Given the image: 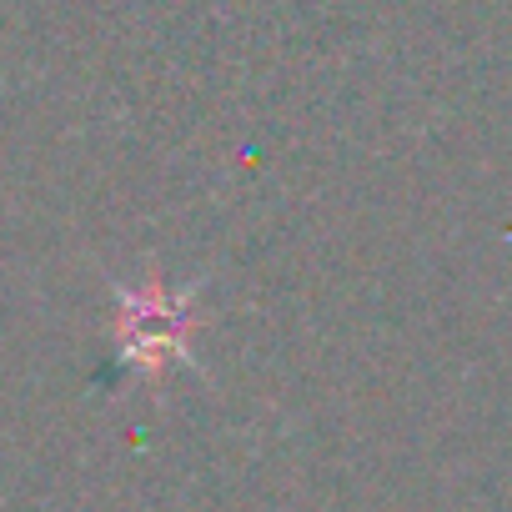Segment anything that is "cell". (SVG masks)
<instances>
[{
  "label": "cell",
  "instance_id": "1",
  "mask_svg": "<svg viewBox=\"0 0 512 512\" xmlns=\"http://www.w3.org/2000/svg\"><path fill=\"white\" fill-rule=\"evenodd\" d=\"M196 287H116V362L131 372H166L191 362V332H196Z\"/></svg>",
  "mask_w": 512,
  "mask_h": 512
}]
</instances>
